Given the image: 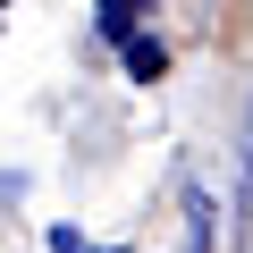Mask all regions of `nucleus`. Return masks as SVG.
I'll list each match as a JSON object with an SVG mask.
<instances>
[{"label": "nucleus", "mask_w": 253, "mask_h": 253, "mask_svg": "<svg viewBox=\"0 0 253 253\" xmlns=\"http://www.w3.org/2000/svg\"><path fill=\"white\" fill-rule=\"evenodd\" d=\"M126 68H135V76L152 84V76H161V42H126Z\"/></svg>", "instance_id": "nucleus-1"}]
</instances>
